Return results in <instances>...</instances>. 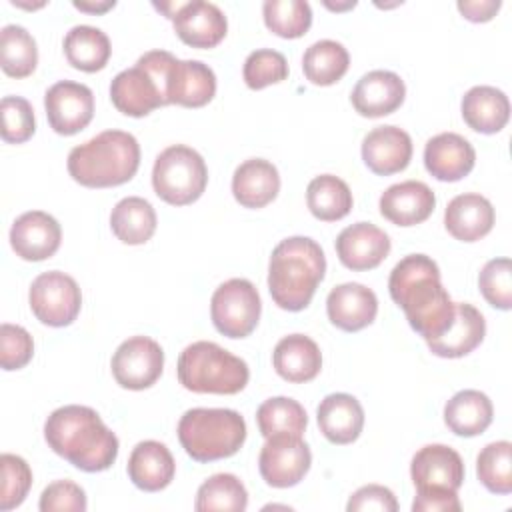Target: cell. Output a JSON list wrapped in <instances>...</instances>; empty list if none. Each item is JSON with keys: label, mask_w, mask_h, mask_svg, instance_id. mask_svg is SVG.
<instances>
[{"label": "cell", "mask_w": 512, "mask_h": 512, "mask_svg": "<svg viewBox=\"0 0 512 512\" xmlns=\"http://www.w3.org/2000/svg\"><path fill=\"white\" fill-rule=\"evenodd\" d=\"M388 290L426 342L444 334L454 320L456 302L440 282L438 264L426 254L404 256L390 272Z\"/></svg>", "instance_id": "cell-1"}, {"label": "cell", "mask_w": 512, "mask_h": 512, "mask_svg": "<svg viewBox=\"0 0 512 512\" xmlns=\"http://www.w3.org/2000/svg\"><path fill=\"white\" fill-rule=\"evenodd\" d=\"M46 444L84 472L108 470L118 456V438L90 406L56 408L44 422Z\"/></svg>", "instance_id": "cell-2"}, {"label": "cell", "mask_w": 512, "mask_h": 512, "mask_svg": "<svg viewBox=\"0 0 512 512\" xmlns=\"http://www.w3.org/2000/svg\"><path fill=\"white\" fill-rule=\"evenodd\" d=\"M326 272L320 244L308 236L284 238L272 250L268 264V290L272 300L288 312L304 310Z\"/></svg>", "instance_id": "cell-3"}, {"label": "cell", "mask_w": 512, "mask_h": 512, "mask_svg": "<svg viewBox=\"0 0 512 512\" xmlns=\"http://www.w3.org/2000/svg\"><path fill=\"white\" fill-rule=\"evenodd\" d=\"M70 176L86 188L120 186L140 166V144L124 130H104L68 154Z\"/></svg>", "instance_id": "cell-4"}, {"label": "cell", "mask_w": 512, "mask_h": 512, "mask_svg": "<svg viewBox=\"0 0 512 512\" xmlns=\"http://www.w3.org/2000/svg\"><path fill=\"white\" fill-rule=\"evenodd\" d=\"M178 440L196 462L230 458L246 440V422L230 408H192L178 422Z\"/></svg>", "instance_id": "cell-5"}, {"label": "cell", "mask_w": 512, "mask_h": 512, "mask_svg": "<svg viewBox=\"0 0 512 512\" xmlns=\"http://www.w3.org/2000/svg\"><path fill=\"white\" fill-rule=\"evenodd\" d=\"M176 56L166 50H150L136 66L118 72L110 82V98L118 112L142 118L168 102V78Z\"/></svg>", "instance_id": "cell-6"}, {"label": "cell", "mask_w": 512, "mask_h": 512, "mask_svg": "<svg viewBox=\"0 0 512 512\" xmlns=\"http://www.w3.org/2000/svg\"><path fill=\"white\" fill-rule=\"evenodd\" d=\"M248 378V364L216 342L198 340L180 352L178 380L190 392L238 394L248 384Z\"/></svg>", "instance_id": "cell-7"}, {"label": "cell", "mask_w": 512, "mask_h": 512, "mask_svg": "<svg viewBox=\"0 0 512 512\" xmlns=\"http://www.w3.org/2000/svg\"><path fill=\"white\" fill-rule=\"evenodd\" d=\"M208 184L204 158L190 146L174 144L164 148L152 168V186L158 198L172 206L196 202Z\"/></svg>", "instance_id": "cell-8"}, {"label": "cell", "mask_w": 512, "mask_h": 512, "mask_svg": "<svg viewBox=\"0 0 512 512\" xmlns=\"http://www.w3.org/2000/svg\"><path fill=\"white\" fill-rule=\"evenodd\" d=\"M262 302L256 286L246 278L222 282L210 300L216 330L228 338H246L258 324Z\"/></svg>", "instance_id": "cell-9"}, {"label": "cell", "mask_w": 512, "mask_h": 512, "mask_svg": "<svg viewBox=\"0 0 512 512\" xmlns=\"http://www.w3.org/2000/svg\"><path fill=\"white\" fill-rule=\"evenodd\" d=\"M28 302L32 314L42 324L62 328L76 320L82 306V294L72 276L60 270H50L34 278Z\"/></svg>", "instance_id": "cell-10"}, {"label": "cell", "mask_w": 512, "mask_h": 512, "mask_svg": "<svg viewBox=\"0 0 512 512\" xmlns=\"http://www.w3.org/2000/svg\"><path fill=\"white\" fill-rule=\"evenodd\" d=\"M312 464V452L302 436L294 434H274L266 438L260 456L258 468L264 482L272 488H290L296 486Z\"/></svg>", "instance_id": "cell-11"}, {"label": "cell", "mask_w": 512, "mask_h": 512, "mask_svg": "<svg viewBox=\"0 0 512 512\" xmlns=\"http://www.w3.org/2000/svg\"><path fill=\"white\" fill-rule=\"evenodd\" d=\"M110 366L122 388L144 390L162 376L164 350L150 336H132L116 348Z\"/></svg>", "instance_id": "cell-12"}, {"label": "cell", "mask_w": 512, "mask_h": 512, "mask_svg": "<svg viewBox=\"0 0 512 512\" xmlns=\"http://www.w3.org/2000/svg\"><path fill=\"white\" fill-rule=\"evenodd\" d=\"M48 124L56 134L72 136L84 130L94 116V94L86 84L60 80L44 94Z\"/></svg>", "instance_id": "cell-13"}, {"label": "cell", "mask_w": 512, "mask_h": 512, "mask_svg": "<svg viewBox=\"0 0 512 512\" xmlns=\"http://www.w3.org/2000/svg\"><path fill=\"white\" fill-rule=\"evenodd\" d=\"M410 476L416 492H458L464 482V462L460 454L446 444H426L412 456Z\"/></svg>", "instance_id": "cell-14"}, {"label": "cell", "mask_w": 512, "mask_h": 512, "mask_svg": "<svg viewBox=\"0 0 512 512\" xmlns=\"http://www.w3.org/2000/svg\"><path fill=\"white\" fill-rule=\"evenodd\" d=\"M62 240V228L54 216L42 210H30L18 216L10 228V246L22 260L40 262L56 254Z\"/></svg>", "instance_id": "cell-15"}, {"label": "cell", "mask_w": 512, "mask_h": 512, "mask_svg": "<svg viewBox=\"0 0 512 512\" xmlns=\"http://www.w3.org/2000/svg\"><path fill=\"white\" fill-rule=\"evenodd\" d=\"M176 36L192 48H214L220 44L228 30L224 12L204 0L182 2L178 12L172 16Z\"/></svg>", "instance_id": "cell-16"}, {"label": "cell", "mask_w": 512, "mask_h": 512, "mask_svg": "<svg viewBox=\"0 0 512 512\" xmlns=\"http://www.w3.org/2000/svg\"><path fill=\"white\" fill-rule=\"evenodd\" d=\"M410 158L412 138L398 126H376L362 140V160L378 176L402 172L410 164Z\"/></svg>", "instance_id": "cell-17"}, {"label": "cell", "mask_w": 512, "mask_h": 512, "mask_svg": "<svg viewBox=\"0 0 512 512\" xmlns=\"http://www.w3.org/2000/svg\"><path fill=\"white\" fill-rule=\"evenodd\" d=\"M388 252V234L370 222L346 226L336 238L338 260L354 272L376 268L388 256Z\"/></svg>", "instance_id": "cell-18"}, {"label": "cell", "mask_w": 512, "mask_h": 512, "mask_svg": "<svg viewBox=\"0 0 512 512\" xmlns=\"http://www.w3.org/2000/svg\"><path fill=\"white\" fill-rule=\"evenodd\" d=\"M404 96L406 86L396 72L372 70L356 82L350 100L360 116L380 118L398 110L404 102Z\"/></svg>", "instance_id": "cell-19"}, {"label": "cell", "mask_w": 512, "mask_h": 512, "mask_svg": "<svg viewBox=\"0 0 512 512\" xmlns=\"http://www.w3.org/2000/svg\"><path fill=\"white\" fill-rule=\"evenodd\" d=\"M474 164V146L456 132L436 134L424 146V166L436 180L458 182L472 172Z\"/></svg>", "instance_id": "cell-20"}, {"label": "cell", "mask_w": 512, "mask_h": 512, "mask_svg": "<svg viewBox=\"0 0 512 512\" xmlns=\"http://www.w3.org/2000/svg\"><path fill=\"white\" fill-rule=\"evenodd\" d=\"M330 322L344 332H358L374 322L378 312L376 294L358 282H344L330 290L326 298Z\"/></svg>", "instance_id": "cell-21"}, {"label": "cell", "mask_w": 512, "mask_h": 512, "mask_svg": "<svg viewBox=\"0 0 512 512\" xmlns=\"http://www.w3.org/2000/svg\"><path fill=\"white\" fill-rule=\"evenodd\" d=\"M434 206V192L420 180L392 184L380 196V214L396 226H416L428 220Z\"/></svg>", "instance_id": "cell-22"}, {"label": "cell", "mask_w": 512, "mask_h": 512, "mask_svg": "<svg viewBox=\"0 0 512 512\" xmlns=\"http://www.w3.org/2000/svg\"><path fill=\"white\" fill-rule=\"evenodd\" d=\"M494 208L488 198L466 192L454 196L444 210L446 230L460 242H476L494 226Z\"/></svg>", "instance_id": "cell-23"}, {"label": "cell", "mask_w": 512, "mask_h": 512, "mask_svg": "<svg viewBox=\"0 0 512 512\" xmlns=\"http://www.w3.org/2000/svg\"><path fill=\"white\" fill-rule=\"evenodd\" d=\"M484 334L486 320L482 312L468 302H456V314L448 330L426 344L440 358H462L480 346Z\"/></svg>", "instance_id": "cell-24"}, {"label": "cell", "mask_w": 512, "mask_h": 512, "mask_svg": "<svg viewBox=\"0 0 512 512\" xmlns=\"http://www.w3.org/2000/svg\"><path fill=\"white\" fill-rule=\"evenodd\" d=\"M176 472V462L166 444L158 440L138 442L128 458V476L144 492L164 490Z\"/></svg>", "instance_id": "cell-25"}, {"label": "cell", "mask_w": 512, "mask_h": 512, "mask_svg": "<svg viewBox=\"0 0 512 512\" xmlns=\"http://www.w3.org/2000/svg\"><path fill=\"white\" fill-rule=\"evenodd\" d=\"M216 94V74L200 60H178L172 64L168 78V102L200 108Z\"/></svg>", "instance_id": "cell-26"}, {"label": "cell", "mask_w": 512, "mask_h": 512, "mask_svg": "<svg viewBox=\"0 0 512 512\" xmlns=\"http://www.w3.org/2000/svg\"><path fill=\"white\" fill-rule=\"evenodd\" d=\"M316 420L326 440L332 444H350L364 428V410L352 394L334 392L318 404Z\"/></svg>", "instance_id": "cell-27"}, {"label": "cell", "mask_w": 512, "mask_h": 512, "mask_svg": "<svg viewBox=\"0 0 512 512\" xmlns=\"http://www.w3.org/2000/svg\"><path fill=\"white\" fill-rule=\"evenodd\" d=\"M280 192V174L276 166L264 158L242 162L232 176V194L244 208H264Z\"/></svg>", "instance_id": "cell-28"}, {"label": "cell", "mask_w": 512, "mask_h": 512, "mask_svg": "<svg viewBox=\"0 0 512 512\" xmlns=\"http://www.w3.org/2000/svg\"><path fill=\"white\" fill-rule=\"evenodd\" d=\"M272 364L280 378L302 384L318 376L322 368V352L312 338L304 334H290L276 344Z\"/></svg>", "instance_id": "cell-29"}, {"label": "cell", "mask_w": 512, "mask_h": 512, "mask_svg": "<svg viewBox=\"0 0 512 512\" xmlns=\"http://www.w3.org/2000/svg\"><path fill=\"white\" fill-rule=\"evenodd\" d=\"M464 122L482 134L500 132L510 118L508 96L494 86H474L462 96Z\"/></svg>", "instance_id": "cell-30"}, {"label": "cell", "mask_w": 512, "mask_h": 512, "mask_svg": "<svg viewBox=\"0 0 512 512\" xmlns=\"http://www.w3.org/2000/svg\"><path fill=\"white\" fill-rule=\"evenodd\" d=\"M492 416V402L480 390H460L444 406L446 426L464 438L482 434L492 424Z\"/></svg>", "instance_id": "cell-31"}, {"label": "cell", "mask_w": 512, "mask_h": 512, "mask_svg": "<svg viewBox=\"0 0 512 512\" xmlns=\"http://www.w3.org/2000/svg\"><path fill=\"white\" fill-rule=\"evenodd\" d=\"M110 228L124 244H144L156 232V212L152 204L140 196L122 198L110 212Z\"/></svg>", "instance_id": "cell-32"}, {"label": "cell", "mask_w": 512, "mask_h": 512, "mask_svg": "<svg viewBox=\"0 0 512 512\" xmlns=\"http://www.w3.org/2000/svg\"><path fill=\"white\" fill-rule=\"evenodd\" d=\"M64 54L68 64H72L76 70L98 72L108 64L112 48L106 32L96 26L80 24L66 32Z\"/></svg>", "instance_id": "cell-33"}, {"label": "cell", "mask_w": 512, "mask_h": 512, "mask_svg": "<svg viewBox=\"0 0 512 512\" xmlns=\"http://www.w3.org/2000/svg\"><path fill=\"white\" fill-rule=\"evenodd\" d=\"M306 204L314 218L336 222L352 210V192L348 184L334 174H320L306 188Z\"/></svg>", "instance_id": "cell-34"}, {"label": "cell", "mask_w": 512, "mask_h": 512, "mask_svg": "<svg viewBox=\"0 0 512 512\" xmlns=\"http://www.w3.org/2000/svg\"><path fill=\"white\" fill-rule=\"evenodd\" d=\"M350 66L348 50L336 40H318L310 44L302 56L304 76L316 86L338 82Z\"/></svg>", "instance_id": "cell-35"}, {"label": "cell", "mask_w": 512, "mask_h": 512, "mask_svg": "<svg viewBox=\"0 0 512 512\" xmlns=\"http://www.w3.org/2000/svg\"><path fill=\"white\" fill-rule=\"evenodd\" d=\"M256 422L258 430L264 438H270L274 434H294L302 436L308 424L306 410L302 404L294 398L276 396L264 400L256 410Z\"/></svg>", "instance_id": "cell-36"}, {"label": "cell", "mask_w": 512, "mask_h": 512, "mask_svg": "<svg viewBox=\"0 0 512 512\" xmlns=\"http://www.w3.org/2000/svg\"><path fill=\"white\" fill-rule=\"evenodd\" d=\"M248 506V492L238 476L220 472L204 480L196 492L194 508L198 512H242Z\"/></svg>", "instance_id": "cell-37"}, {"label": "cell", "mask_w": 512, "mask_h": 512, "mask_svg": "<svg viewBox=\"0 0 512 512\" xmlns=\"http://www.w3.org/2000/svg\"><path fill=\"white\" fill-rule=\"evenodd\" d=\"M0 64L4 74L26 78L36 70L38 48L36 40L24 26L8 24L0 32Z\"/></svg>", "instance_id": "cell-38"}, {"label": "cell", "mask_w": 512, "mask_h": 512, "mask_svg": "<svg viewBox=\"0 0 512 512\" xmlns=\"http://www.w3.org/2000/svg\"><path fill=\"white\" fill-rule=\"evenodd\" d=\"M476 474L492 494L512 492V444L498 440L486 444L476 458Z\"/></svg>", "instance_id": "cell-39"}, {"label": "cell", "mask_w": 512, "mask_h": 512, "mask_svg": "<svg viewBox=\"0 0 512 512\" xmlns=\"http://www.w3.org/2000/svg\"><path fill=\"white\" fill-rule=\"evenodd\" d=\"M262 16L266 28L280 38H300L312 24V8L304 0H266Z\"/></svg>", "instance_id": "cell-40"}, {"label": "cell", "mask_w": 512, "mask_h": 512, "mask_svg": "<svg viewBox=\"0 0 512 512\" xmlns=\"http://www.w3.org/2000/svg\"><path fill=\"white\" fill-rule=\"evenodd\" d=\"M242 76L248 88L262 90L270 84H278L288 76V62L282 52L260 48L248 54L244 60Z\"/></svg>", "instance_id": "cell-41"}, {"label": "cell", "mask_w": 512, "mask_h": 512, "mask_svg": "<svg viewBox=\"0 0 512 512\" xmlns=\"http://www.w3.org/2000/svg\"><path fill=\"white\" fill-rule=\"evenodd\" d=\"M2 488H0V510L8 512L24 502L32 486V470L28 462L16 454L4 452L0 456Z\"/></svg>", "instance_id": "cell-42"}, {"label": "cell", "mask_w": 512, "mask_h": 512, "mask_svg": "<svg viewBox=\"0 0 512 512\" xmlns=\"http://www.w3.org/2000/svg\"><path fill=\"white\" fill-rule=\"evenodd\" d=\"M478 286L486 302L498 310L512 308V264L510 258H492L478 276Z\"/></svg>", "instance_id": "cell-43"}, {"label": "cell", "mask_w": 512, "mask_h": 512, "mask_svg": "<svg viewBox=\"0 0 512 512\" xmlns=\"http://www.w3.org/2000/svg\"><path fill=\"white\" fill-rule=\"evenodd\" d=\"M2 112V140L22 144L32 138L36 130L32 104L22 96H4L0 102Z\"/></svg>", "instance_id": "cell-44"}, {"label": "cell", "mask_w": 512, "mask_h": 512, "mask_svg": "<svg viewBox=\"0 0 512 512\" xmlns=\"http://www.w3.org/2000/svg\"><path fill=\"white\" fill-rule=\"evenodd\" d=\"M34 354V340L26 328L4 322L0 326V364L6 372L24 368Z\"/></svg>", "instance_id": "cell-45"}, {"label": "cell", "mask_w": 512, "mask_h": 512, "mask_svg": "<svg viewBox=\"0 0 512 512\" xmlns=\"http://www.w3.org/2000/svg\"><path fill=\"white\" fill-rule=\"evenodd\" d=\"M38 508L42 512H84L88 502L84 490L76 482L56 480L42 490Z\"/></svg>", "instance_id": "cell-46"}, {"label": "cell", "mask_w": 512, "mask_h": 512, "mask_svg": "<svg viewBox=\"0 0 512 512\" xmlns=\"http://www.w3.org/2000/svg\"><path fill=\"white\" fill-rule=\"evenodd\" d=\"M348 512H364V510H376V512H396L398 510V502L396 496L390 488L380 486V484H366L362 488H358L348 504H346Z\"/></svg>", "instance_id": "cell-47"}, {"label": "cell", "mask_w": 512, "mask_h": 512, "mask_svg": "<svg viewBox=\"0 0 512 512\" xmlns=\"http://www.w3.org/2000/svg\"><path fill=\"white\" fill-rule=\"evenodd\" d=\"M460 508L456 492L448 490H422L412 502L414 512H460Z\"/></svg>", "instance_id": "cell-48"}, {"label": "cell", "mask_w": 512, "mask_h": 512, "mask_svg": "<svg viewBox=\"0 0 512 512\" xmlns=\"http://www.w3.org/2000/svg\"><path fill=\"white\" fill-rule=\"evenodd\" d=\"M460 14L470 22H488L496 16L502 2L500 0H460L458 4Z\"/></svg>", "instance_id": "cell-49"}, {"label": "cell", "mask_w": 512, "mask_h": 512, "mask_svg": "<svg viewBox=\"0 0 512 512\" xmlns=\"http://www.w3.org/2000/svg\"><path fill=\"white\" fill-rule=\"evenodd\" d=\"M72 4H74V8H78L82 12H88V14H104V12H108L110 8L116 6L114 0H102V2H88V0L78 2V0H74Z\"/></svg>", "instance_id": "cell-50"}, {"label": "cell", "mask_w": 512, "mask_h": 512, "mask_svg": "<svg viewBox=\"0 0 512 512\" xmlns=\"http://www.w3.org/2000/svg\"><path fill=\"white\" fill-rule=\"evenodd\" d=\"M324 6H326V8H330V10H336V12H338V10L354 8V6H356V2H354V0H348V2H344V4H332V2H328V0H326V2H324Z\"/></svg>", "instance_id": "cell-51"}, {"label": "cell", "mask_w": 512, "mask_h": 512, "mask_svg": "<svg viewBox=\"0 0 512 512\" xmlns=\"http://www.w3.org/2000/svg\"><path fill=\"white\" fill-rule=\"evenodd\" d=\"M14 6H20V8H28V10H34V8H42L44 6V2H40V4H22V2H12Z\"/></svg>", "instance_id": "cell-52"}]
</instances>
